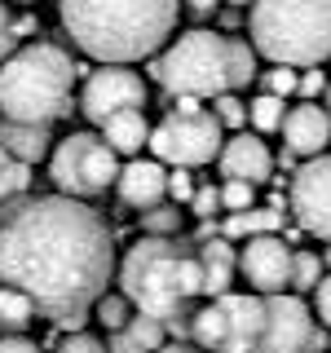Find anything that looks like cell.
I'll return each mask as SVG.
<instances>
[{"instance_id": "37", "label": "cell", "mask_w": 331, "mask_h": 353, "mask_svg": "<svg viewBox=\"0 0 331 353\" xmlns=\"http://www.w3.org/2000/svg\"><path fill=\"white\" fill-rule=\"evenodd\" d=\"M14 44H18V36H14V18H9V9L0 5V62L14 53Z\"/></svg>"}, {"instance_id": "35", "label": "cell", "mask_w": 331, "mask_h": 353, "mask_svg": "<svg viewBox=\"0 0 331 353\" xmlns=\"http://www.w3.org/2000/svg\"><path fill=\"white\" fill-rule=\"evenodd\" d=\"M168 194H172L177 208L194 199V181H190V172H185V168H172V172H168Z\"/></svg>"}, {"instance_id": "38", "label": "cell", "mask_w": 331, "mask_h": 353, "mask_svg": "<svg viewBox=\"0 0 331 353\" xmlns=\"http://www.w3.org/2000/svg\"><path fill=\"white\" fill-rule=\"evenodd\" d=\"M296 93H301L305 102H314L318 93H327V75H323V71H305V75H301V88H296Z\"/></svg>"}, {"instance_id": "31", "label": "cell", "mask_w": 331, "mask_h": 353, "mask_svg": "<svg viewBox=\"0 0 331 353\" xmlns=\"http://www.w3.org/2000/svg\"><path fill=\"white\" fill-rule=\"evenodd\" d=\"M252 203H257V185H252V181H225V185H221V208H230V212H248Z\"/></svg>"}, {"instance_id": "16", "label": "cell", "mask_w": 331, "mask_h": 353, "mask_svg": "<svg viewBox=\"0 0 331 353\" xmlns=\"http://www.w3.org/2000/svg\"><path fill=\"white\" fill-rule=\"evenodd\" d=\"M115 190L128 208L146 212V208L163 203V194H168V168L159 159H128L115 176Z\"/></svg>"}, {"instance_id": "23", "label": "cell", "mask_w": 331, "mask_h": 353, "mask_svg": "<svg viewBox=\"0 0 331 353\" xmlns=\"http://www.w3.org/2000/svg\"><path fill=\"white\" fill-rule=\"evenodd\" d=\"M248 119H252V128H257V132H279L283 119H287V102H283V97H274V93H261V97H252V102H248Z\"/></svg>"}, {"instance_id": "19", "label": "cell", "mask_w": 331, "mask_h": 353, "mask_svg": "<svg viewBox=\"0 0 331 353\" xmlns=\"http://www.w3.org/2000/svg\"><path fill=\"white\" fill-rule=\"evenodd\" d=\"M102 141H106L115 154H128V159H137L141 146L150 141L146 115H141V110H119V115L102 119Z\"/></svg>"}, {"instance_id": "25", "label": "cell", "mask_w": 331, "mask_h": 353, "mask_svg": "<svg viewBox=\"0 0 331 353\" xmlns=\"http://www.w3.org/2000/svg\"><path fill=\"white\" fill-rule=\"evenodd\" d=\"M31 185V163L14 159L5 146H0V203H9L14 194H22Z\"/></svg>"}, {"instance_id": "24", "label": "cell", "mask_w": 331, "mask_h": 353, "mask_svg": "<svg viewBox=\"0 0 331 353\" xmlns=\"http://www.w3.org/2000/svg\"><path fill=\"white\" fill-rule=\"evenodd\" d=\"M257 80V49H252L248 40L230 36V93L234 88H248Z\"/></svg>"}, {"instance_id": "28", "label": "cell", "mask_w": 331, "mask_h": 353, "mask_svg": "<svg viewBox=\"0 0 331 353\" xmlns=\"http://www.w3.org/2000/svg\"><path fill=\"white\" fill-rule=\"evenodd\" d=\"M141 230L146 234H177L181 230V212H177V203H154V208H146L141 212Z\"/></svg>"}, {"instance_id": "39", "label": "cell", "mask_w": 331, "mask_h": 353, "mask_svg": "<svg viewBox=\"0 0 331 353\" xmlns=\"http://www.w3.org/2000/svg\"><path fill=\"white\" fill-rule=\"evenodd\" d=\"M0 353H40L36 349V340H27V336H0Z\"/></svg>"}, {"instance_id": "1", "label": "cell", "mask_w": 331, "mask_h": 353, "mask_svg": "<svg viewBox=\"0 0 331 353\" xmlns=\"http://www.w3.org/2000/svg\"><path fill=\"white\" fill-rule=\"evenodd\" d=\"M115 274L106 221L71 194H36L0 216V283L18 287L62 331H80Z\"/></svg>"}, {"instance_id": "14", "label": "cell", "mask_w": 331, "mask_h": 353, "mask_svg": "<svg viewBox=\"0 0 331 353\" xmlns=\"http://www.w3.org/2000/svg\"><path fill=\"white\" fill-rule=\"evenodd\" d=\"M217 163H221L225 181H252V185L270 181V172H274V154L261 141V132H234V137H225Z\"/></svg>"}, {"instance_id": "12", "label": "cell", "mask_w": 331, "mask_h": 353, "mask_svg": "<svg viewBox=\"0 0 331 353\" xmlns=\"http://www.w3.org/2000/svg\"><path fill=\"white\" fill-rule=\"evenodd\" d=\"M314 331V309L292 292L265 296V331L257 353H305V340Z\"/></svg>"}, {"instance_id": "9", "label": "cell", "mask_w": 331, "mask_h": 353, "mask_svg": "<svg viewBox=\"0 0 331 353\" xmlns=\"http://www.w3.org/2000/svg\"><path fill=\"white\" fill-rule=\"evenodd\" d=\"M49 176H53V185L71 199L102 194L119 176V154L110 150L102 137H93V132H71V137H62L58 146H53Z\"/></svg>"}, {"instance_id": "34", "label": "cell", "mask_w": 331, "mask_h": 353, "mask_svg": "<svg viewBox=\"0 0 331 353\" xmlns=\"http://www.w3.org/2000/svg\"><path fill=\"white\" fill-rule=\"evenodd\" d=\"M58 353H106V345L97 336H88V331H71L58 345Z\"/></svg>"}, {"instance_id": "5", "label": "cell", "mask_w": 331, "mask_h": 353, "mask_svg": "<svg viewBox=\"0 0 331 353\" xmlns=\"http://www.w3.org/2000/svg\"><path fill=\"white\" fill-rule=\"evenodd\" d=\"M177 239L168 234H141L128 248L124 265H119V292L137 305V314L159 318L163 327L181 318L185 296L177 292Z\"/></svg>"}, {"instance_id": "11", "label": "cell", "mask_w": 331, "mask_h": 353, "mask_svg": "<svg viewBox=\"0 0 331 353\" xmlns=\"http://www.w3.org/2000/svg\"><path fill=\"white\" fill-rule=\"evenodd\" d=\"M292 212L309 234L331 243V154L305 159L292 176Z\"/></svg>"}, {"instance_id": "33", "label": "cell", "mask_w": 331, "mask_h": 353, "mask_svg": "<svg viewBox=\"0 0 331 353\" xmlns=\"http://www.w3.org/2000/svg\"><path fill=\"white\" fill-rule=\"evenodd\" d=\"M185 208H190L199 221H212V212L221 208V190H212V185H194V199Z\"/></svg>"}, {"instance_id": "43", "label": "cell", "mask_w": 331, "mask_h": 353, "mask_svg": "<svg viewBox=\"0 0 331 353\" xmlns=\"http://www.w3.org/2000/svg\"><path fill=\"white\" fill-rule=\"evenodd\" d=\"M185 5H190L194 14H212V9L221 5V0H185Z\"/></svg>"}, {"instance_id": "30", "label": "cell", "mask_w": 331, "mask_h": 353, "mask_svg": "<svg viewBox=\"0 0 331 353\" xmlns=\"http://www.w3.org/2000/svg\"><path fill=\"white\" fill-rule=\"evenodd\" d=\"M212 115L221 119V128H243L248 124V106H243L234 93H217L212 97Z\"/></svg>"}, {"instance_id": "26", "label": "cell", "mask_w": 331, "mask_h": 353, "mask_svg": "<svg viewBox=\"0 0 331 353\" xmlns=\"http://www.w3.org/2000/svg\"><path fill=\"white\" fill-rule=\"evenodd\" d=\"M323 274L327 270H323V256H318V252L292 248V287H296V292H314Z\"/></svg>"}, {"instance_id": "10", "label": "cell", "mask_w": 331, "mask_h": 353, "mask_svg": "<svg viewBox=\"0 0 331 353\" xmlns=\"http://www.w3.org/2000/svg\"><path fill=\"white\" fill-rule=\"evenodd\" d=\"M146 106V80L137 71H128L124 62H106L102 71H93L84 80V93H80V110L93 124L119 115V110H141Z\"/></svg>"}, {"instance_id": "6", "label": "cell", "mask_w": 331, "mask_h": 353, "mask_svg": "<svg viewBox=\"0 0 331 353\" xmlns=\"http://www.w3.org/2000/svg\"><path fill=\"white\" fill-rule=\"evenodd\" d=\"M154 80L177 97H217L230 93V36L185 31L154 58Z\"/></svg>"}, {"instance_id": "42", "label": "cell", "mask_w": 331, "mask_h": 353, "mask_svg": "<svg viewBox=\"0 0 331 353\" xmlns=\"http://www.w3.org/2000/svg\"><path fill=\"white\" fill-rule=\"evenodd\" d=\"M31 31H36V18H31V14H27V18H14V36H18V40L31 36Z\"/></svg>"}, {"instance_id": "4", "label": "cell", "mask_w": 331, "mask_h": 353, "mask_svg": "<svg viewBox=\"0 0 331 353\" xmlns=\"http://www.w3.org/2000/svg\"><path fill=\"white\" fill-rule=\"evenodd\" d=\"M252 49L283 66L331 58V0H252Z\"/></svg>"}, {"instance_id": "36", "label": "cell", "mask_w": 331, "mask_h": 353, "mask_svg": "<svg viewBox=\"0 0 331 353\" xmlns=\"http://www.w3.org/2000/svg\"><path fill=\"white\" fill-rule=\"evenodd\" d=\"M314 314H318V323L331 327V274H323L314 287Z\"/></svg>"}, {"instance_id": "21", "label": "cell", "mask_w": 331, "mask_h": 353, "mask_svg": "<svg viewBox=\"0 0 331 353\" xmlns=\"http://www.w3.org/2000/svg\"><path fill=\"white\" fill-rule=\"evenodd\" d=\"M283 230V208H257L252 203L248 212H230L225 216V239H252V234H279Z\"/></svg>"}, {"instance_id": "8", "label": "cell", "mask_w": 331, "mask_h": 353, "mask_svg": "<svg viewBox=\"0 0 331 353\" xmlns=\"http://www.w3.org/2000/svg\"><path fill=\"white\" fill-rule=\"evenodd\" d=\"M146 146L154 150L159 163H172V168H199V163H212L221 146H225V128L212 110L203 106H177L159 124L150 128Z\"/></svg>"}, {"instance_id": "29", "label": "cell", "mask_w": 331, "mask_h": 353, "mask_svg": "<svg viewBox=\"0 0 331 353\" xmlns=\"http://www.w3.org/2000/svg\"><path fill=\"white\" fill-rule=\"evenodd\" d=\"M177 292L185 301L203 292V265H199V256H177Z\"/></svg>"}, {"instance_id": "41", "label": "cell", "mask_w": 331, "mask_h": 353, "mask_svg": "<svg viewBox=\"0 0 331 353\" xmlns=\"http://www.w3.org/2000/svg\"><path fill=\"white\" fill-rule=\"evenodd\" d=\"M159 353H203V349H199V345H185V340H172V345L163 340V349H159Z\"/></svg>"}, {"instance_id": "15", "label": "cell", "mask_w": 331, "mask_h": 353, "mask_svg": "<svg viewBox=\"0 0 331 353\" xmlns=\"http://www.w3.org/2000/svg\"><path fill=\"white\" fill-rule=\"evenodd\" d=\"M283 141L292 154L301 159H314L331 146V110L318 106V102H301V106H287V119H283Z\"/></svg>"}, {"instance_id": "18", "label": "cell", "mask_w": 331, "mask_h": 353, "mask_svg": "<svg viewBox=\"0 0 331 353\" xmlns=\"http://www.w3.org/2000/svg\"><path fill=\"white\" fill-rule=\"evenodd\" d=\"M163 336H168V327H163L159 318H150V314H132V318H128V327L110 331L106 353H159V349H163Z\"/></svg>"}, {"instance_id": "44", "label": "cell", "mask_w": 331, "mask_h": 353, "mask_svg": "<svg viewBox=\"0 0 331 353\" xmlns=\"http://www.w3.org/2000/svg\"><path fill=\"white\" fill-rule=\"evenodd\" d=\"M327 110H331V84H327Z\"/></svg>"}, {"instance_id": "3", "label": "cell", "mask_w": 331, "mask_h": 353, "mask_svg": "<svg viewBox=\"0 0 331 353\" xmlns=\"http://www.w3.org/2000/svg\"><path fill=\"white\" fill-rule=\"evenodd\" d=\"M80 66L58 44H27L0 62V115L18 124H53L75 106Z\"/></svg>"}, {"instance_id": "45", "label": "cell", "mask_w": 331, "mask_h": 353, "mask_svg": "<svg viewBox=\"0 0 331 353\" xmlns=\"http://www.w3.org/2000/svg\"><path fill=\"white\" fill-rule=\"evenodd\" d=\"M18 5H36V0H18Z\"/></svg>"}, {"instance_id": "17", "label": "cell", "mask_w": 331, "mask_h": 353, "mask_svg": "<svg viewBox=\"0 0 331 353\" xmlns=\"http://www.w3.org/2000/svg\"><path fill=\"white\" fill-rule=\"evenodd\" d=\"M199 265H203V292L212 296H225L230 283H234V270H239V256L230 248V239H203L199 248Z\"/></svg>"}, {"instance_id": "47", "label": "cell", "mask_w": 331, "mask_h": 353, "mask_svg": "<svg viewBox=\"0 0 331 353\" xmlns=\"http://www.w3.org/2000/svg\"><path fill=\"white\" fill-rule=\"evenodd\" d=\"M327 353H331V336H327Z\"/></svg>"}, {"instance_id": "22", "label": "cell", "mask_w": 331, "mask_h": 353, "mask_svg": "<svg viewBox=\"0 0 331 353\" xmlns=\"http://www.w3.org/2000/svg\"><path fill=\"white\" fill-rule=\"evenodd\" d=\"M36 318V301L18 287H0V327L5 331H22Z\"/></svg>"}, {"instance_id": "46", "label": "cell", "mask_w": 331, "mask_h": 353, "mask_svg": "<svg viewBox=\"0 0 331 353\" xmlns=\"http://www.w3.org/2000/svg\"><path fill=\"white\" fill-rule=\"evenodd\" d=\"M230 5H248V0H230Z\"/></svg>"}, {"instance_id": "27", "label": "cell", "mask_w": 331, "mask_h": 353, "mask_svg": "<svg viewBox=\"0 0 331 353\" xmlns=\"http://www.w3.org/2000/svg\"><path fill=\"white\" fill-rule=\"evenodd\" d=\"M93 314L106 331H119V327H128V318H132V301L124 292H102L97 305H93Z\"/></svg>"}, {"instance_id": "7", "label": "cell", "mask_w": 331, "mask_h": 353, "mask_svg": "<svg viewBox=\"0 0 331 353\" xmlns=\"http://www.w3.org/2000/svg\"><path fill=\"white\" fill-rule=\"evenodd\" d=\"M265 331V296L225 292L190 318V336L208 353H257Z\"/></svg>"}, {"instance_id": "2", "label": "cell", "mask_w": 331, "mask_h": 353, "mask_svg": "<svg viewBox=\"0 0 331 353\" xmlns=\"http://www.w3.org/2000/svg\"><path fill=\"white\" fill-rule=\"evenodd\" d=\"M62 27L97 62H141L177 27V0H58Z\"/></svg>"}, {"instance_id": "40", "label": "cell", "mask_w": 331, "mask_h": 353, "mask_svg": "<svg viewBox=\"0 0 331 353\" xmlns=\"http://www.w3.org/2000/svg\"><path fill=\"white\" fill-rule=\"evenodd\" d=\"M305 353H327V336H323V327H314V331H309Z\"/></svg>"}, {"instance_id": "13", "label": "cell", "mask_w": 331, "mask_h": 353, "mask_svg": "<svg viewBox=\"0 0 331 353\" xmlns=\"http://www.w3.org/2000/svg\"><path fill=\"white\" fill-rule=\"evenodd\" d=\"M239 270L257 296H274L292 287V248L279 234H252L239 252Z\"/></svg>"}, {"instance_id": "20", "label": "cell", "mask_w": 331, "mask_h": 353, "mask_svg": "<svg viewBox=\"0 0 331 353\" xmlns=\"http://www.w3.org/2000/svg\"><path fill=\"white\" fill-rule=\"evenodd\" d=\"M49 124H18V119L0 115V146L22 163H40L49 154Z\"/></svg>"}, {"instance_id": "32", "label": "cell", "mask_w": 331, "mask_h": 353, "mask_svg": "<svg viewBox=\"0 0 331 353\" xmlns=\"http://www.w3.org/2000/svg\"><path fill=\"white\" fill-rule=\"evenodd\" d=\"M301 88V71L296 66H283V62H274V71L265 75V93H274V97H287V93H296Z\"/></svg>"}]
</instances>
